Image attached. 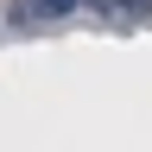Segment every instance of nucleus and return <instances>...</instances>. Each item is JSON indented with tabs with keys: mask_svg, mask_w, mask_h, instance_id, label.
Instances as JSON below:
<instances>
[{
	"mask_svg": "<svg viewBox=\"0 0 152 152\" xmlns=\"http://www.w3.org/2000/svg\"><path fill=\"white\" fill-rule=\"evenodd\" d=\"M114 13H127V19H146V13H152V0H114Z\"/></svg>",
	"mask_w": 152,
	"mask_h": 152,
	"instance_id": "obj_2",
	"label": "nucleus"
},
{
	"mask_svg": "<svg viewBox=\"0 0 152 152\" xmlns=\"http://www.w3.org/2000/svg\"><path fill=\"white\" fill-rule=\"evenodd\" d=\"M32 7H38V13H45V19H70L76 7H83V0H32Z\"/></svg>",
	"mask_w": 152,
	"mask_h": 152,
	"instance_id": "obj_1",
	"label": "nucleus"
}]
</instances>
